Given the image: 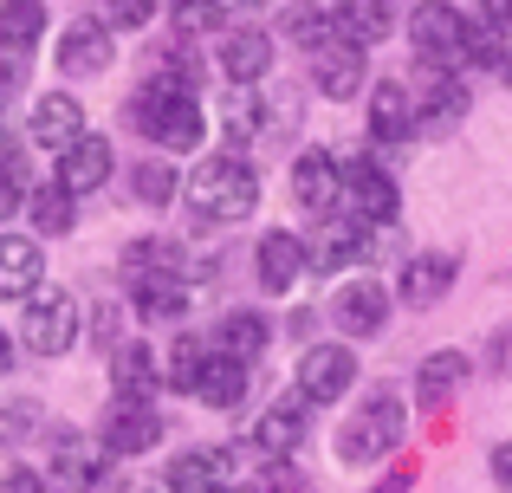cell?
Segmentation results:
<instances>
[{"instance_id": "1", "label": "cell", "mask_w": 512, "mask_h": 493, "mask_svg": "<svg viewBox=\"0 0 512 493\" xmlns=\"http://www.w3.org/2000/svg\"><path fill=\"white\" fill-rule=\"evenodd\" d=\"M130 124H137L150 143H163L169 156L201 150V137H208V117H201L195 91H188L175 72H156L150 85L137 91V104H130Z\"/></svg>"}, {"instance_id": "2", "label": "cell", "mask_w": 512, "mask_h": 493, "mask_svg": "<svg viewBox=\"0 0 512 493\" xmlns=\"http://www.w3.org/2000/svg\"><path fill=\"white\" fill-rule=\"evenodd\" d=\"M188 202L201 221H247L260 208V176H253L247 156H208V163L188 176Z\"/></svg>"}, {"instance_id": "3", "label": "cell", "mask_w": 512, "mask_h": 493, "mask_svg": "<svg viewBox=\"0 0 512 493\" xmlns=\"http://www.w3.org/2000/svg\"><path fill=\"white\" fill-rule=\"evenodd\" d=\"M402 429H409V409H402L396 390H376L370 403L357 409V416L338 429V461H350V468H370V461L396 455L402 448Z\"/></svg>"}, {"instance_id": "4", "label": "cell", "mask_w": 512, "mask_h": 493, "mask_svg": "<svg viewBox=\"0 0 512 493\" xmlns=\"http://www.w3.org/2000/svg\"><path fill=\"white\" fill-rule=\"evenodd\" d=\"M467 13L448 7V0H422V7L409 13V39H415V59L435 65V72H454V65H467Z\"/></svg>"}, {"instance_id": "5", "label": "cell", "mask_w": 512, "mask_h": 493, "mask_svg": "<svg viewBox=\"0 0 512 493\" xmlns=\"http://www.w3.org/2000/svg\"><path fill=\"white\" fill-rule=\"evenodd\" d=\"M104 474H111V448H104L98 435H78V429H59V435H52L46 487H59V493H98Z\"/></svg>"}, {"instance_id": "6", "label": "cell", "mask_w": 512, "mask_h": 493, "mask_svg": "<svg viewBox=\"0 0 512 493\" xmlns=\"http://www.w3.org/2000/svg\"><path fill=\"white\" fill-rule=\"evenodd\" d=\"M20 338H26V351H39V357H65L78 344V299L72 292H33V299H26V318H20Z\"/></svg>"}, {"instance_id": "7", "label": "cell", "mask_w": 512, "mask_h": 493, "mask_svg": "<svg viewBox=\"0 0 512 493\" xmlns=\"http://www.w3.org/2000/svg\"><path fill=\"white\" fill-rule=\"evenodd\" d=\"M344 202H350V221H363V228H383V221H396L402 195H396V176H389L383 163L357 156V163H344Z\"/></svg>"}, {"instance_id": "8", "label": "cell", "mask_w": 512, "mask_h": 493, "mask_svg": "<svg viewBox=\"0 0 512 493\" xmlns=\"http://www.w3.org/2000/svg\"><path fill=\"white\" fill-rule=\"evenodd\" d=\"M370 228L363 221H350V215H325L312 228V241H305V266L312 273H344V266H357V260H370Z\"/></svg>"}, {"instance_id": "9", "label": "cell", "mask_w": 512, "mask_h": 493, "mask_svg": "<svg viewBox=\"0 0 512 493\" xmlns=\"http://www.w3.org/2000/svg\"><path fill=\"white\" fill-rule=\"evenodd\" d=\"M98 442L111 448V455H150V448L163 442V416H156V403H130V396H111Z\"/></svg>"}, {"instance_id": "10", "label": "cell", "mask_w": 512, "mask_h": 493, "mask_svg": "<svg viewBox=\"0 0 512 493\" xmlns=\"http://www.w3.org/2000/svg\"><path fill=\"white\" fill-rule=\"evenodd\" d=\"M467 85L454 72H435V65H422V91H415V130H428V137H448L454 124L467 117Z\"/></svg>"}, {"instance_id": "11", "label": "cell", "mask_w": 512, "mask_h": 493, "mask_svg": "<svg viewBox=\"0 0 512 493\" xmlns=\"http://www.w3.org/2000/svg\"><path fill=\"white\" fill-rule=\"evenodd\" d=\"M350 383H357V357L344 344H312L299 357V396L305 403H338Z\"/></svg>"}, {"instance_id": "12", "label": "cell", "mask_w": 512, "mask_h": 493, "mask_svg": "<svg viewBox=\"0 0 512 493\" xmlns=\"http://www.w3.org/2000/svg\"><path fill=\"white\" fill-rule=\"evenodd\" d=\"M292 202L312 208V215H331V208L344 202V163L331 150H305L299 163H292Z\"/></svg>"}, {"instance_id": "13", "label": "cell", "mask_w": 512, "mask_h": 493, "mask_svg": "<svg viewBox=\"0 0 512 493\" xmlns=\"http://www.w3.org/2000/svg\"><path fill=\"white\" fill-rule=\"evenodd\" d=\"M111 59H117V39H111V26H104V20H72L59 33V72L98 78V72H111Z\"/></svg>"}, {"instance_id": "14", "label": "cell", "mask_w": 512, "mask_h": 493, "mask_svg": "<svg viewBox=\"0 0 512 493\" xmlns=\"http://www.w3.org/2000/svg\"><path fill=\"white\" fill-rule=\"evenodd\" d=\"M305 416H312V403H305L299 390L279 396V403H266V416L253 422V448H260V461H286L292 448L305 442Z\"/></svg>"}, {"instance_id": "15", "label": "cell", "mask_w": 512, "mask_h": 493, "mask_svg": "<svg viewBox=\"0 0 512 493\" xmlns=\"http://www.w3.org/2000/svg\"><path fill=\"white\" fill-rule=\"evenodd\" d=\"M409 137H415V91L402 85V78L370 85V143L396 150V143H409Z\"/></svg>"}, {"instance_id": "16", "label": "cell", "mask_w": 512, "mask_h": 493, "mask_svg": "<svg viewBox=\"0 0 512 493\" xmlns=\"http://www.w3.org/2000/svg\"><path fill=\"white\" fill-rule=\"evenodd\" d=\"M26 137L39 143V150H72L78 137H85V104L72 98V91H46V98L33 104V124H26Z\"/></svg>"}, {"instance_id": "17", "label": "cell", "mask_w": 512, "mask_h": 493, "mask_svg": "<svg viewBox=\"0 0 512 493\" xmlns=\"http://www.w3.org/2000/svg\"><path fill=\"white\" fill-rule=\"evenodd\" d=\"M111 169H117L111 137H91V130H85V137L59 156V176H52V182H59L65 195H91V189H104V182H111Z\"/></svg>"}, {"instance_id": "18", "label": "cell", "mask_w": 512, "mask_h": 493, "mask_svg": "<svg viewBox=\"0 0 512 493\" xmlns=\"http://www.w3.org/2000/svg\"><path fill=\"white\" fill-rule=\"evenodd\" d=\"M163 481L175 493H227L234 487V448H188V455L169 461Z\"/></svg>"}, {"instance_id": "19", "label": "cell", "mask_w": 512, "mask_h": 493, "mask_svg": "<svg viewBox=\"0 0 512 493\" xmlns=\"http://www.w3.org/2000/svg\"><path fill=\"white\" fill-rule=\"evenodd\" d=\"M454 273H461V260L454 253H415L409 266H402V279H396V299L402 305H441L448 299V286H454Z\"/></svg>"}, {"instance_id": "20", "label": "cell", "mask_w": 512, "mask_h": 493, "mask_svg": "<svg viewBox=\"0 0 512 493\" xmlns=\"http://www.w3.org/2000/svg\"><path fill=\"white\" fill-rule=\"evenodd\" d=\"M46 279V253L33 234H0V299H33Z\"/></svg>"}, {"instance_id": "21", "label": "cell", "mask_w": 512, "mask_h": 493, "mask_svg": "<svg viewBox=\"0 0 512 493\" xmlns=\"http://www.w3.org/2000/svg\"><path fill=\"white\" fill-rule=\"evenodd\" d=\"M331 318H338L350 338H376V331L389 325V292L376 286V279H350L338 292V305H331Z\"/></svg>"}, {"instance_id": "22", "label": "cell", "mask_w": 512, "mask_h": 493, "mask_svg": "<svg viewBox=\"0 0 512 493\" xmlns=\"http://www.w3.org/2000/svg\"><path fill=\"white\" fill-rule=\"evenodd\" d=\"M221 72L234 78L240 91H247V85H260V78L273 72V39H266L260 26H234V33L221 39Z\"/></svg>"}, {"instance_id": "23", "label": "cell", "mask_w": 512, "mask_h": 493, "mask_svg": "<svg viewBox=\"0 0 512 493\" xmlns=\"http://www.w3.org/2000/svg\"><path fill=\"white\" fill-rule=\"evenodd\" d=\"M253 266H260V286L266 292H292L305 279V241H299V234H286V228H266Z\"/></svg>"}, {"instance_id": "24", "label": "cell", "mask_w": 512, "mask_h": 493, "mask_svg": "<svg viewBox=\"0 0 512 493\" xmlns=\"http://www.w3.org/2000/svg\"><path fill=\"white\" fill-rule=\"evenodd\" d=\"M214 351H221V357H234V364H260V357H266V344H273V325H266V312H227L221 318V331H214Z\"/></svg>"}, {"instance_id": "25", "label": "cell", "mask_w": 512, "mask_h": 493, "mask_svg": "<svg viewBox=\"0 0 512 493\" xmlns=\"http://www.w3.org/2000/svg\"><path fill=\"white\" fill-rule=\"evenodd\" d=\"M111 383H117V396H130V403H150L156 383H163V357H156L150 344H117L111 351Z\"/></svg>"}, {"instance_id": "26", "label": "cell", "mask_w": 512, "mask_h": 493, "mask_svg": "<svg viewBox=\"0 0 512 493\" xmlns=\"http://www.w3.org/2000/svg\"><path fill=\"white\" fill-rule=\"evenodd\" d=\"M467 377H474V357L467 351H428L422 370H415V396H422V409H441Z\"/></svg>"}, {"instance_id": "27", "label": "cell", "mask_w": 512, "mask_h": 493, "mask_svg": "<svg viewBox=\"0 0 512 493\" xmlns=\"http://www.w3.org/2000/svg\"><path fill=\"white\" fill-rule=\"evenodd\" d=\"M312 85L325 91V98H357L363 91V52L344 46V39H331L325 52H312Z\"/></svg>"}, {"instance_id": "28", "label": "cell", "mask_w": 512, "mask_h": 493, "mask_svg": "<svg viewBox=\"0 0 512 493\" xmlns=\"http://www.w3.org/2000/svg\"><path fill=\"white\" fill-rule=\"evenodd\" d=\"M331 26H338L344 46L370 52L376 39H389V0H344V7L331 13Z\"/></svg>"}, {"instance_id": "29", "label": "cell", "mask_w": 512, "mask_h": 493, "mask_svg": "<svg viewBox=\"0 0 512 493\" xmlns=\"http://www.w3.org/2000/svg\"><path fill=\"white\" fill-rule=\"evenodd\" d=\"M130 305H137L143 325L182 318V312H188V279H182V273H169V279H137V286H130Z\"/></svg>"}, {"instance_id": "30", "label": "cell", "mask_w": 512, "mask_h": 493, "mask_svg": "<svg viewBox=\"0 0 512 493\" xmlns=\"http://www.w3.org/2000/svg\"><path fill=\"white\" fill-rule=\"evenodd\" d=\"M195 396L208 409H240V403H247V364H234V357L214 351L208 370H201V383H195Z\"/></svg>"}, {"instance_id": "31", "label": "cell", "mask_w": 512, "mask_h": 493, "mask_svg": "<svg viewBox=\"0 0 512 493\" xmlns=\"http://www.w3.org/2000/svg\"><path fill=\"white\" fill-rule=\"evenodd\" d=\"M46 39V7L39 0H0V52H33Z\"/></svg>"}, {"instance_id": "32", "label": "cell", "mask_w": 512, "mask_h": 493, "mask_svg": "<svg viewBox=\"0 0 512 493\" xmlns=\"http://www.w3.org/2000/svg\"><path fill=\"white\" fill-rule=\"evenodd\" d=\"M169 273H182V247L175 241H130L124 247V286H137V279H169Z\"/></svg>"}, {"instance_id": "33", "label": "cell", "mask_w": 512, "mask_h": 493, "mask_svg": "<svg viewBox=\"0 0 512 493\" xmlns=\"http://www.w3.org/2000/svg\"><path fill=\"white\" fill-rule=\"evenodd\" d=\"M208 357H214L208 338H175L169 357H163V390L195 396V383H201V370H208Z\"/></svg>"}, {"instance_id": "34", "label": "cell", "mask_w": 512, "mask_h": 493, "mask_svg": "<svg viewBox=\"0 0 512 493\" xmlns=\"http://www.w3.org/2000/svg\"><path fill=\"white\" fill-rule=\"evenodd\" d=\"M26 215H33V228H39V234H72V221H78V195H65L59 182H46V189H33Z\"/></svg>"}, {"instance_id": "35", "label": "cell", "mask_w": 512, "mask_h": 493, "mask_svg": "<svg viewBox=\"0 0 512 493\" xmlns=\"http://www.w3.org/2000/svg\"><path fill=\"white\" fill-rule=\"evenodd\" d=\"M221 130H227V143L266 137V104L253 98V91H234V98H227V111H221Z\"/></svg>"}, {"instance_id": "36", "label": "cell", "mask_w": 512, "mask_h": 493, "mask_svg": "<svg viewBox=\"0 0 512 493\" xmlns=\"http://www.w3.org/2000/svg\"><path fill=\"white\" fill-rule=\"evenodd\" d=\"M33 202V169H26L20 150H7L0 143V215H13V208Z\"/></svg>"}, {"instance_id": "37", "label": "cell", "mask_w": 512, "mask_h": 493, "mask_svg": "<svg viewBox=\"0 0 512 493\" xmlns=\"http://www.w3.org/2000/svg\"><path fill=\"white\" fill-rule=\"evenodd\" d=\"M130 189H137V202H143V208H169V202H175V169L163 163V156H150V163H137Z\"/></svg>"}, {"instance_id": "38", "label": "cell", "mask_w": 512, "mask_h": 493, "mask_svg": "<svg viewBox=\"0 0 512 493\" xmlns=\"http://www.w3.org/2000/svg\"><path fill=\"white\" fill-rule=\"evenodd\" d=\"M467 65H480V72H506V39L500 26H467Z\"/></svg>"}, {"instance_id": "39", "label": "cell", "mask_w": 512, "mask_h": 493, "mask_svg": "<svg viewBox=\"0 0 512 493\" xmlns=\"http://www.w3.org/2000/svg\"><path fill=\"white\" fill-rule=\"evenodd\" d=\"M221 0H175V33L182 39H195V33H214L221 26Z\"/></svg>"}, {"instance_id": "40", "label": "cell", "mask_w": 512, "mask_h": 493, "mask_svg": "<svg viewBox=\"0 0 512 493\" xmlns=\"http://www.w3.org/2000/svg\"><path fill=\"white\" fill-rule=\"evenodd\" d=\"M156 20V0H111V33H137Z\"/></svg>"}, {"instance_id": "41", "label": "cell", "mask_w": 512, "mask_h": 493, "mask_svg": "<svg viewBox=\"0 0 512 493\" xmlns=\"http://www.w3.org/2000/svg\"><path fill=\"white\" fill-rule=\"evenodd\" d=\"M26 429H39V403H13L0 416V442H26Z\"/></svg>"}, {"instance_id": "42", "label": "cell", "mask_w": 512, "mask_h": 493, "mask_svg": "<svg viewBox=\"0 0 512 493\" xmlns=\"http://www.w3.org/2000/svg\"><path fill=\"white\" fill-rule=\"evenodd\" d=\"M260 493H305V481H299V468H292V461H266Z\"/></svg>"}, {"instance_id": "43", "label": "cell", "mask_w": 512, "mask_h": 493, "mask_svg": "<svg viewBox=\"0 0 512 493\" xmlns=\"http://www.w3.org/2000/svg\"><path fill=\"white\" fill-rule=\"evenodd\" d=\"M0 493H52V487H46V474H33V468H7L0 474Z\"/></svg>"}, {"instance_id": "44", "label": "cell", "mask_w": 512, "mask_h": 493, "mask_svg": "<svg viewBox=\"0 0 512 493\" xmlns=\"http://www.w3.org/2000/svg\"><path fill=\"white\" fill-rule=\"evenodd\" d=\"M480 20L506 33V26H512V0H480Z\"/></svg>"}, {"instance_id": "45", "label": "cell", "mask_w": 512, "mask_h": 493, "mask_svg": "<svg viewBox=\"0 0 512 493\" xmlns=\"http://www.w3.org/2000/svg\"><path fill=\"white\" fill-rule=\"evenodd\" d=\"M493 481H500V487L512 493V442H500V448H493Z\"/></svg>"}, {"instance_id": "46", "label": "cell", "mask_w": 512, "mask_h": 493, "mask_svg": "<svg viewBox=\"0 0 512 493\" xmlns=\"http://www.w3.org/2000/svg\"><path fill=\"white\" fill-rule=\"evenodd\" d=\"M98 344H104V351H117V305H104V312H98Z\"/></svg>"}, {"instance_id": "47", "label": "cell", "mask_w": 512, "mask_h": 493, "mask_svg": "<svg viewBox=\"0 0 512 493\" xmlns=\"http://www.w3.org/2000/svg\"><path fill=\"white\" fill-rule=\"evenodd\" d=\"M111 493H175V487L169 481H117Z\"/></svg>"}, {"instance_id": "48", "label": "cell", "mask_w": 512, "mask_h": 493, "mask_svg": "<svg viewBox=\"0 0 512 493\" xmlns=\"http://www.w3.org/2000/svg\"><path fill=\"white\" fill-rule=\"evenodd\" d=\"M376 493H409V468H402V474H389V481L376 487Z\"/></svg>"}, {"instance_id": "49", "label": "cell", "mask_w": 512, "mask_h": 493, "mask_svg": "<svg viewBox=\"0 0 512 493\" xmlns=\"http://www.w3.org/2000/svg\"><path fill=\"white\" fill-rule=\"evenodd\" d=\"M13 370V344H7V331H0V377Z\"/></svg>"}, {"instance_id": "50", "label": "cell", "mask_w": 512, "mask_h": 493, "mask_svg": "<svg viewBox=\"0 0 512 493\" xmlns=\"http://www.w3.org/2000/svg\"><path fill=\"white\" fill-rule=\"evenodd\" d=\"M506 85H512V59H506Z\"/></svg>"}, {"instance_id": "51", "label": "cell", "mask_w": 512, "mask_h": 493, "mask_svg": "<svg viewBox=\"0 0 512 493\" xmlns=\"http://www.w3.org/2000/svg\"><path fill=\"white\" fill-rule=\"evenodd\" d=\"M0 111H7V98H0Z\"/></svg>"}]
</instances>
